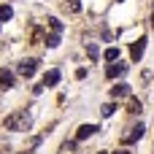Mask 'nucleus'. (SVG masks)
<instances>
[{"label":"nucleus","instance_id":"obj_1","mask_svg":"<svg viewBox=\"0 0 154 154\" xmlns=\"http://www.w3.org/2000/svg\"><path fill=\"white\" fill-rule=\"evenodd\" d=\"M3 127H5V130H14V133H22V130H30V127H32V116H30V111H16V114L5 116Z\"/></svg>","mask_w":154,"mask_h":154},{"label":"nucleus","instance_id":"obj_2","mask_svg":"<svg viewBox=\"0 0 154 154\" xmlns=\"http://www.w3.org/2000/svg\"><path fill=\"white\" fill-rule=\"evenodd\" d=\"M38 65H41L38 60H22V62H19V68H16V73H19L22 79H32V76H35V70H38Z\"/></svg>","mask_w":154,"mask_h":154},{"label":"nucleus","instance_id":"obj_3","mask_svg":"<svg viewBox=\"0 0 154 154\" xmlns=\"http://www.w3.org/2000/svg\"><path fill=\"white\" fill-rule=\"evenodd\" d=\"M127 68H130V65H125V62H114V65L106 68V76H108V79H119V76L127 73Z\"/></svg>","mask_w":154,"mask_h":154},{"label":"nucleus","instance_id":"obj_4","mask_svg":"<svg viewBox=\"0 0 154 154\" xmlns=\"http://www.w3.org/2000/svg\"><path fill=\"white\" fill-rule=\"evenodd\" d=\"M143 130H146L143 125H135L130 133H125V135H122V141H125V143H135V141H141V138H143Z\"/></svg>","mask_w":154,"mask_h":154},{"label":"nucleus","instance_id":"obj_5","mask_svg":"<svg viewBox=\"0 0 154 154\" xmlns=\"http://www.w3.org/2000/svg\"><path fill=\"white\" fill-rule=\"evenodd\" d=\"M143 51H146V38H138V41L133 43V49H130V57H133V62H138V60L143 57Z\"/></svg>","mask_w":154,"mask_h":154},{"label":"nucleus","instance_id":"obj_6","mask_svg":"<svg viewBox=\"0 0 154 154\" xmlns=\"http://www.w3.org/2000/svg\"><path fill=\"white\" fill-rule=\"evenodd\" d=\"M95 133H97V127H95V125H81V127H79V133H76V141H87V138H89V135H95Z\"/></svg>","mask_w":154,"mask_h":154},{"label":"nucleus","instance_id":"obj_7","mask_svg":"<svg viewBox=\"0 0 154 154\" xmlns=\"http://www.w3.org/2000/svg\"><path fill=\"white\" fill-rule=\"evenodd\" d=\"M14 81H16V79H14V73H11V70H0V89H3V92H5V89H11V87H14Z\"/></svg>","mask_w":154,"mask_h":154},{"label":"nucleus","instance_id":"obj_8","mask_svg":"<svg viewBox=\"0 0 154 154\" xmlns=\"http://www.w3.org/2000/svg\"><path fill=\"white\" fill-rule=\"evenodd\" d=\"M60 84V70H49L43 76V87H57Z\"/></svg>","mask_w":154,"mask_h":154},{"label":"nucleus","instance_id":"obj_9","mask_svg":"<svg viewBox=\"0 0 154 154\" xmlns=\"http://www.w3.org/2000/svg\"><path fill=\"white\" fill-rule=\"evenodd\" d=\"M130 95V84H116L111 87V97H127Z\"/></svg>","mask_w":154,"mask_h":154},{"label":"nucleus","instance_id":"obj_10","mask_svg":"<svg viewBox=\"0 0 154 154\" xmlns=\"http://www.w3.org/2000/svg\"><path fill=\"white\" fill-rule=\"evenodd\" d=\"M127 111H130V114H141V111H143V108H141V100H138V97H130Z\"/></svg>","mask_w":154,"mask_h":154},{"label":"nucleus","instance_id":"obj_11","mask_svg":"<svg viewBox=\"0 0 154 154\" xmlns=\"http://www.w3.org/2000/svg\"><path fill=\"white\" fill-rule=\"evenodd\" d=\"M38 146H41V135H35V138H30V143L24 146V154H32L35 149H38Z\"/></svg>","mask_w":154,"mask_h":154},{"label":"nucleus","instance_id":"obj_12","mask_svg":"<svg viewBox=\"0 0 154 154\" xmlns=\"http://www.w3.org/2000/svg\"><path fill=\"white\" fill-rule=\"evenodd\" d=\"M43 43H46L49 49H57V46H60V32H51V35L43 41Z\"/></svg>","mask_w":154,"mask_h":154},{"label":"nucleus","instance_id":"obj_13","mask_svg":"<svg viewBox=\"0 0 154 154\" xmlns=\"http://www.w3.org/2000/svg\"><path fill=\"white\" fill-rule=\"evenodd\" d=\"M106 60H108V62H116V60H119V49H116V46H108V49H106Z\"/></svg>","mask_w":154,"mask_h":154},{"label":"nucleus","instance_id":"obj_14","mask_svg":"<svg viewBox=\"0 0 154 154\" xmlns=\"http://www.w3.org/2000/svg\"><path fill=\"white\" fill-rule=\"evenodd\" d=\"M65 11L79 14V11H81V3H79V0H65Z\"/></svg>","mask_w":154,"mask_h":154},{"label":"nucleus","instance_id":"obj_15","mask_svg":"<svg viewBox=\"0 0 154 154\" xmlns=\"http://www.w3.org/2000/svg\"><path fill=\"white\" fill-rule=\"evenodd\" d=\"M46 22H49V27H51L54 32H62V22H60V19H54V16H49Z\"/></svg>","mask_w":154,"mask_h":154},{"label":"nucleus","instance_id":"obj_16","mask_svg":"<svg viewBox=\"0 0 154 154\" xmlns=\"http://www.w3.org/2000/svg\"><path fill=\"white\" fill-rule=\"evenodd\" d=\"M114 111H116V106H114V100H111V103H106V106L100 108V116H111Z\"/></svg>","mask_w":154,"mask_h":154},{"label":"nucleus","instance_id":"obj_17","mask_svg":"<svg viewBox=\"0 0 154 154\" xmlns=\"http://www.w3.org/2000/svg\"><path fill=\"white\" fill-rule=\"evenodd\" d=\"M14 16V8L11 5H0V19H11Z\"/></svg>","mask_w":154,"mask_h":154},{"label":"nucleus","instance_id":"obj_18","mask_svg":"<svg viewBox=\"0 0 154 154\" xmlns=\"http://www.w3.org/2000/svg\"><path fill=\"white\" fill-rule=\"evenodd\" d=\"M87 54H89L92 60H97V57H100V49H97L95 43H89V46H87Z\"/></svg>","mask_w":154,"mask_h":154},{"label":"nucleus","instance_id":"obj_19","mask_svg":"<svg viewBox=\"0 0 154 154\" xmlns=\"http://www.w3.org/2000/svg\"><path fill=\"white\" fill-rule=\"evenodd\" d=\"M114 154H130V149H119V152H114Z\"/></svg>","mask_w":154,"mask_h":154},{"label":"nucleus","instance_id":"obj_20","mask_svg":"<svg viewBox=\"0 0 154 154\" xmlns=\"http://www.w3.org/2000/svg\"><path fill=\"white\" fill-rule=\"evenodd\" d=\"M152 27H154V14H152Z\"/></svg>","mask_w":154,"mask_h":154},{"label":"nucleus","instance_id":"obj_21","mask_svg":"<svg viewBox=\"0 0 154 154\" xmlns=\"http://www.w3.org/2000/svg\"><path fill=\"white\" fill-rule=\"evenodd\" d=\"M97 154H108V152H97Z\"/></svg>","mask_w":154,"mask_h":154},{"label":"nucleus","instance_id":"obj_22","mask_svg":"<svg viewBox=\"0 0 154 154\" xmlns=\"http://www.w3.org/2000/svg\"><path fill=\"white\" fill-rule=\"evenodd\" d=\"M116 3H125V0H116Z\"/></svg>","mask_w":154,"mask_h":154}]
</instances>
